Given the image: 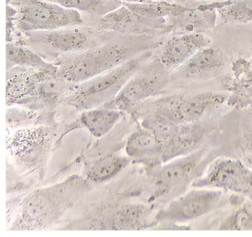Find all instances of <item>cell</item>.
<instances>
[{"instance_id":"cell-1","label":"cell","mask_w":252,"mask_h":237,"mask_svg":"<svg viewBox=\"0 0 252 237\" xmlns=\"http://www.w3.org/2000/svg\"><path fill=\"white\" fill-rule=\"evenodd\" d=\"M92 189L86 177L73 175L30 192L19 205L10 230H43L53 226Z\"/></svg>"},{"instance_id":"cell-2","label":"cell","mask_w":252,"mask_h":237,"mask_svg":"<svg viewBox=\"0 0 252 237\" xmlns=\"http://www.w3.org/2000/svg\"><path fill=\"white\" fill-rule=\"evenodd\" d=\"M143 56L127 59L124 63L75 86L65 100L68 106L85 111L111 103L128 80L140 69Z\"/></svg>"},{"instance_id":"cell-3","label":"cell","mask_w":252,"mask_h":237,"mask_svg":"<svg viewBox=\"0 0 252 237\" xmlns=\"http://www.w3.org/2000/svg\"><path fill=\"white\" fill-rule=\"evenodd\" d=\"M57 139L53 125L17 129L7 139V151L14 165L25 173L40 172L47 164Z\"/></svg>"},{"instance_id":"cell-4","label":"cell","mask_w":252,"mask_h":237,"mask_svg":"<svg viewBox=\"0 0 252 237\" xmlns=\"http://www.w3.org/2000/svg\"><path fill=\"white\" fill-rule=\"evenodd\" d=\"M130 54L129 48L121 43H106L61 62L58 74L68 83L78 85L124 63Z\"/></svg>"},{"instance_id":"cell-5","label":"cell","mask_w":252,"mask_h":237,"mask_svg":"<svg viewBox=\"0 0 252 237\" xmlns=\"http://www.w3.org/2000/svg\"><path fill=\"white\" fill-rule=\"evenodd\" d=\"M204 156L205 150L199 148L186 156L148 169L153 201L177 197L184 193L203 173L201 167Z\"/></svg>"},{"instance_id":"cell-6","label":"cell","mask_w":252,"mask_h":237,"mask_svg":"<svg viewBox=\"0 0 252 237\" xmlns=\"http://www.w3.org/2000/svg\"><path fill=\"white\" fill-rule=\"evenodd\" d=\"M225 191L193 188L174 198L153 218V226L159 224H184L199 219L226 206Z\"/></svg>"},{"instance_id":"cell-7","label":"cell","mask_w":252,"mask_h":237,"mask_svg":"<svg viewBox=\"0 0 252 237\" xmlns=\"http://www.w3.org/2000/svg\"><path fill=\"white\" fill-rule=\"evenodd\" d=\"M228 94L206 92L196 94H173L156 101L151 113L163 116L179 125L197 123L227 102Z\"/></svg>"},{"instance_id":"cell-8","label":"cell","mask_w":252,"mask_h":237,"mask_svg":"<svg viewBox=\"0 0 252 237\" xmlns=\"http://www.w3.org/2000/svg\"><path fill=\"white\" fill-rule=\"evenodd\" d=\"M17 26L23 32L51 31L84 23L77 10L47 0H27L17 11Z\"/></svg>"},{"instance_id":"cell-9","label":"cell","mask_w":252,"mask_h":237,"mask_svg":"<svg viewBox=\"0 0 252 237\" xmlns=\"http://www.w3.org/2000/svg\"><path fill=\"white\" fill-rule=\"evenodd\" d=\"M191 186L231 192L252 199V168L238 158H217Z\"/></svg>"},{"instance_id":"cell-10","label":"cell","mask_w":252,"mask_h":237,"mask_svg":"<svg viewBox=\"0 0 252 237\" xmlns=\"http://www.w3.org/2000/svg\"><path fill=\"white\" fill-rule=\"evenodd\" d=\"M170 71L159 60L154 59L128 80L110 104L122 112L131 110L147 99L162 92L171 82Z\"/></svg>"},{"instance_id":"cell-11","label":"cell","mask_w":252,"mask_h":237,"mask_svg":"<svg viewBox=\"0 0 252 237\" xmlns=\"http://www.w3.org/2000/svg\"><path fill=\"white\" fill-rule=\"evenodd\" d=\"M152 210L143 204L120 205L113 210L103 211L93 220L90 228L102 230H143L153 226Z\"/></svg>"},{"instance_id":"cell-12","label":"cell","mask_w":252,"mask_h":237,"mask_svg":"<svg viewBox=\"0 0 252 237\" xmlns=\"http://www.w3.org/2000/svg\"><path fill=\"white\" fill-rule=\"evenodd\" d=\"M30 41L46 47L57 53H73L87 51L93 42V35L86 29L75 27L63 28L51 31L28 32Z\"/></svg>"},{"instance_id":"cell-13","label":"cell","mask_w":252,"mask_h":237,"mask_svg":"<svg viewBox=\"0 0 252 237\" xmlns=\"http://www.w3.org/2000/svg\"><path fill=\"white\" fill-rule=\"evenodd\" d=\"M232 0H224L199 7H187L185 11L167 20L166 31L184 33H204L211 31L217 24L218 11Z\"/></svg>"},{"instance_id":"cell-14","label":"cell","mask_w":252,"mask_h":237,"mask_svg":"<svg viewBox=\"0 0 252 237\" xmlns=\"http://www.w3.org/2000/svg\"><path fill=\"white\" fill-rule=\"evenodd\" d=\"M211 44L212 40L204 33L177 34L166 41L156 59L167 69L173 70Z\"/></svg>"},{"instance_id":"cell-15","label":"cell","mask_w":252,"mask_h":237,"mask_svg":"<svg viewBox=\"0 0 252 237\" xmlns=\"http://www.w3.org/2000/svg\"><path fill=\"white\" fill-rule=\"evenodd\" d=\"M226 65L225 55L219 47L202 49L180 67L181 75L187 80L206 81L217 77Z\"/></svg>"},{"instance_id":"cell-16","label":"cell","mask_w":252,"mask_h":237,"mask_svg":"<svg viewBox=\"0 0 252 237\" xmlns=\"http://www.w3.org/2000/svg\"><path fill=\"white\" fill-rule=\"evenodd\" d=\"M126 157L133 162L143 164L152 169L162 164V149L159 140L153 132L140 127L133 132L126 144Z\"/></svg>"},{"instance_id":"cell-17","label":"cell","mask_w":252,"mask_h":237,"mask_svg":"<svg viewBox=\"0 0 252 237\" xmlns=\"http://www.w3.org/2000/svg\"><path fill=\"white\" fill-rule=\"evenodd\" d=\"M206 133V127L198 122L180 125L173 138L162 146L163 163L198 150Z\"/></svg>"},{"instance_id":"cell-18","label":"cell","mask_w":252,"mask_h":237,"mask_svg":"<svg viewBox=\"0 0 252 237\" xmlns=\"http://www.w3.org/2000/svg\"><path fill=\"white\" fill-rule=\"evenodd\" d=\"M167 21H154L139 17L123 4L110 13L100 19V27L108 30L120 32L147 30H165Z\"/></svg>"},{"instance_id":"cell-19","label":"cell","mask_w":252,"mask_h":237,"mask_svg":"<svg viewBox=\"0 0 252 237\" xmlns=\"http://www.w3.org/2000/svg\"><path fill=\"white\" fill-rule=\"evenodd\" d=\"M123 113L108 103L83 111L80 116V123L93 137L99 139L113 129L114 126L122 118Z\"/></svg>"},{"instance_id":"cell-20","label":"cell","mask_w":252,"mask_h":237,"mask_svg":"<svg viewBox=\"0 0 252 237\" xmlns=\"http://www.w3.org/2000/svg\"><path fill=\"white\" fill-rule=\"evenodd\" d=\"M127 157L107 154L95 159L86 171V178L91 183L102 184L118 176L130 163Z\"/></svg>"},{"instance_id":"cell-21","label":"cell","mask_w":252,"mask_h":237,"mask_svg":"<svg viewBox=\"0 0 252 237\" xmlns=\"http://www.w3.org/2000/svg\"><path fill=\"white\" fill-rule=\"evenodd\" d=\"M14 67H28L47 73H56L58 71V66L48 62L32 50L21 44L7 42V71L13 69Z\"/></svg>"},{"instance_id":"cell-22","label":"cell","mask_w":252,"mask_h":237,"mask_svg":"<svg viewBox=\"0 0 252 237\" xmlns=\"http://www.w3.org/2000/svg\"><path fill=\"white\" fill-rule=\"evenodd\" d=\"M133 13L154 21H167L171 17L179 15L187 7L166 1H148L140 3H125Z\"/></svg>"},{"instance_id":"cell-23","label":"cell","mask_w":252,"mask_h":237,"mask_svg":"<svg viewBox=\"0 0 252 237\" xmlns=\"http://www.w3.org/2000/svg\"><path fill=\"white\" fill-rule=\"evenodd\" d=\"M52 112L37 111L31 108L8 107L6 114L7 129H20L35 125H53Z\"/></svg>"},{"instance_id":"cell-24","label":"cell","mask_w":252,"mask_h":237,"mask_svg":"<svg viewBox=\"0 0 252 237\" xmlns=\"http://www.w3.org/2000/svg\"><path fill=\"white\" fill-rule=\"evenodd\" d=\"M77 11L105 16L123 5L118 0H47Z\"/></svg>"},{"instance_id":"cell-25","label":"cell","mask_w":252,"mask_h":237,"mask_svg":"<svg viewBox=\"0 0 252 237\" xmlns=\"http://www.w3.org/2000/svg\"><path fill=\"white\" fill-rule=\"evenodd\" d=\"M220 230L252 231V199H249L219 225Z\"/></svg>"},{"instance_id":"cell-26","label":"cell","mask_w":252,"mask_h":237,"mask_svg":"<svg viewBox=\"0 0 252 237\" xmlns=\"http://www.w3.org/2000/svg\"><path fill=\"white\" fill-rule=\"evenodd\" d=\"M219 12L226 22L247 24L252 22V0H232Z\"/></svg>"},{"instance_id":"cell-27","label":"cell","mask_w":252,"mask_h":237,"mask_svg":"<svg viewBox=\"0 0 252 237\" xmlns=\"http://www.w3.org/2000/svg\"><path fill=\"white\" fill-rule=\"evenodd\" d=\"M247 146H248L249 150L252 153V132L249 135L248 139H247Z\"/></svg>"},{"instance_id":"cell-28","label":"cell","mask_w":252,"mask_h":237,"mask_svg":"<svg viewBox=\"0 0 252 237\" xmlns=\"http://www.w3.org/2000/svg\"><path fill=\"white\" fill-rule=\"evenodd\" d=\"M122 3H140V2H148L151 0H118Z\"/></svg>"},{"instance_id":"cell-29","label":"cell","mask_w":252,"mask_h":237,"mask_svg":"<svg viewBox=\"0 0 252 237\" xmlns=\"http://www.w3.org/2000/svg\"></svg>"}]
</instances>
